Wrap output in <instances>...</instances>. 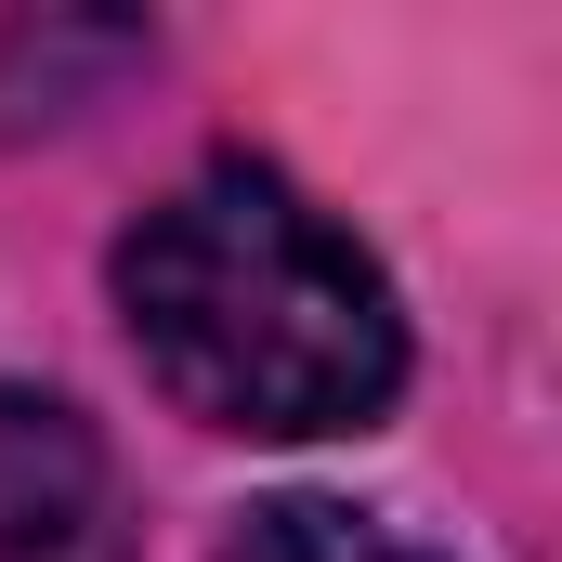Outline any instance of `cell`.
<instances>
[{
  "label": "cell",
  "instance_id": "obj_1",
  "mask_svg": "<svg viewBox=\"0 0 562 562\" xmlns=\"http://www.w3.org/2000/svg\"><path fill=\"white\" fill-rule=\"evenodd\" d=\"M105 288H119V327H132L144 380L196 431L327 445V431H380L393 393H406V301H393V276L276 157L183 170L119 236Z\"/></svg>",
  "mask_w": 562,
  "mask_h": 562
},
{
  "label": "cell",
  "instance_id": "obj_2",
  "mask_svg": "<svg viewBox=\"0 0 562 562\" xmlns=\"http://www.w3.org/2000/svg\"><path fill=\"white\" fill-rule=\"evenodd\" d=\"M0 562H132V484L92 406L0 380Z\"/></svg>",
  "mask_w": 562,
  "mask_h": 562
},
{
  "label": "cell",
  "instance_id": "obj_3",
  "mask_svg": "<svg viewBox=\"0 0 562 562\" xmlns=\"http://www.w3.org/2000/svg\"><path fill=\"white\" fill-rule=\"evenodd\" d=\"M210 562H458V550H431L393 510H353V497H262L223 524Z\"/></svg>",
  "mask_w": 562,
  "mask_h": 562
}]
</instances>
